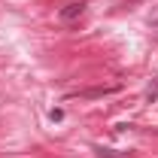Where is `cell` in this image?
Here are the masks:
<instances>
[{
  "instance_id": "cell-1",
  "label": "cell",
  "mask_w": 158,
  "mask_h": 158,
  "mask_svg": "<svg viewBox=\"0 0 158 158\" xmlns=\"http://www.w3.org/2000/svg\"><path fill=\"white\" fill-rule=\"evenodd\" d=\"M82 12H85V3H82V0H73V3H64L58 9V19L64 21V24H70V21H76Z\"/></svg>"
},
{
  "instance_id": "cell-2",
  "label": "cell",
  "mask_w": 158,
  "mask_h": 158,
  "mask_svg": "<svg viewBox=\"0 0 158 158\" xmlns=\"http://www.w3.org/2000/svg\"><path fill=\"white\" fill-rule=\"evenodd\" d=\"M118 91V85H110V88H88V91H76L73 98H103V94H113Z\"/></svg>"
},
{
  "instance_id": "cell-3",
  "label": "cell",
  "mask_w": 158,
  "mask_h": 158,
  "mask_svg": "<svg viewBox=\"0 0 158 158\" xmlns=\"http://www.w3.org/2000/svg\"><path fill=\"white\" fill-rule=\"evenodd\" d=\"M146 100H149V103H155V100H158V79L146 88Z\"/></svg>"
},
{
  "instance_id": "cell-4",
  "label": "cell",
  "mask_w": 158,
  "mask_h": 158,
  "mask_svg": "<svg viewBox=\"0 0 158 158\" xmlns=\"http://www.w3.org/2000/svg\"><path fill=\"white\" fill-rule=\"evenodd\" d=\"M94 152H98V158H125V155H116L113 149H103V146H98Z\"/></svg>"
},
{
  "instance_id": "cell-5",
  "label": "cell",
  "mask_w": 158,
  "mask_h": 158,
  "mask_svg": "<svg viewBox=\"0 0 158 158\" xmlns=\"http://www.w3.org/2000/svg\"><path fill=\"white\" fill-rule=\"evenodd\" d=\"M149 24H158V15H155V19H149Z\"/></svg>"
}]
</instances>
